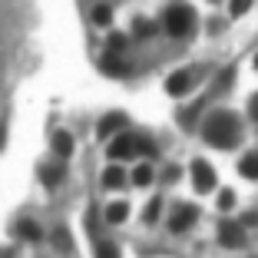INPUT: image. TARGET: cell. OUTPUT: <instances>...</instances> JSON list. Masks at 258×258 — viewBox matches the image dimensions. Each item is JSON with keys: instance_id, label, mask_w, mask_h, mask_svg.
Instances as JSON below:
<instances>
[{"instance_id": "obj_19", "label": "cell", "mask_w": 258, "mask_h": 258, "mask_svg": "<svg viewBox=\"0 0 258 258\" xmlns=\"http://www.w3.org/2000/svg\"><path fill=\"white\" fill-rule=\"evenodd\" d=\"M159 212H162V196H152L149 205H146V212H143V222L146 225H156V222H159Z\"/></svg>"}, {"instance_id": "obj_3", "label": "cell", "mask_w": 258, "mask_h": 258, "mask_svg": "<svg viewBox=\"0 0 258 258\" xmlns=\"http://www.w3.org/2000/svg\"><path fill=\"white\" fill-rule=\"evenodd\" d=\"M106 156L113 162H122V159H136L139 156V133H116L113 139L106 143Z\"/></svg>"}, {"instance_id": "obj_22", "label": "cell", "mask_w": 258, "mask_h": 258, "mask_svg": "<svg viewBox=\"0 0 258 258\" xmlns=\"http://www.w3.org/2000/svg\"><path fill=\"white\" fill-rule=\"evenodd\" d=\"M251 4H255V0H232V4H228V14L242 17V14H248V10H251Z\"/></svg>"}, {"instance_id": "obj_12", "label": "cell", "mask_w": 258, "mask_h": 258, "mask_svg": "<svg viewBox=\"0 0 258 258\" xmlns=\"http://www.w3.org/2000/svg\"><path fill=\"white\" fill-rule=\"evenodd\" d=\"M53 152L60 159H70V156H73V136H70L67 129H56L53 133Z\"/></svg>"}, {"instance_id": "obj_5", "label": "cell", "mask_w": 258, "mask_h": 258, "mask_svg": "<svg viewBox=\"0 0 258 258\" xmlns=\"http://www.w3.org/2000/svg\"><path fill=\"white\" fill-rule=\"evenodd\" d=\"M192 86H196V73H192V70H175V73H169V80H166V93L172 99L189 96Z\"/></svg>"}, {"instance_id": "obj_25", "label": "cell", "mask_w": 258, "mask_h": 258, "mask_svg": "<svg viewBox=\"0 0 258 258\" xmlns=\"http://www.w3.org/2000/svg\"><path fill=\"white\" fill-rule=\"evenodd\" d=\"M248 116L258 122V93H251V96H248Z\"/></svg>"}, {"instance_id": "obj_11", "label": "cell", "mask_w": 258, "mask_h": 258, "mask_svg": "<svg viewBox=\"0 0 258 258\" xmlns=\"http://www.w3.org/2000/svg\"><path fill=\"white\" fill-rule=\"evenodd\" d=\"M152 179H156V169H152L149 162H139V166L133 169V175H129V182L136 185V189H146V185H152Z\"/></svg>"}, {"instance_id": "obj_8", "label": "cell", "mask_w": 258, "mask_h": 258, "mask_svg": "<svg viewBox=\"0 0 258 258\" xmlns=\"http://www.w3.org/2000/svg\"><path fill=\"white\" fill-rule=\"evenodd\" d=\"M126 129V113H109V116H103V119L96 122V136L106 143V139H113L116 133H122Z\"/></svg>"}, {"instance_id": "obj_24", "label": "cell", "mask_w": 258, "mask_h": 258, "mask_svg": "<svg viewBox=\"0 0 258 258\" xmlns=\"http://www.w3.org/2000/svg\"><path fill=\"white\" fill-rule=\"evenodd\" d=\"M232 205H235V192L225 189V192L219 196V209H232Z\"/></svg>"}, {"instance_id": "obj_13", "label": "cell", "mask_w": 258, "mask_h": 258, "mask_svg": "<svg viewBox=\"0 0 258 258\" xmlns=\"http://www.w3.org/2000/svg\"><path fill=\"white\" fill-rule=\"evenodd\" d=\"M162 27L156 20H146V17H139V20H133V37L136 40H149V37H156Z\"/></svg>"}, {"instance_id": "obj_27", "label": "cell", "mask_w": 258, "mask_h": 258, "mask_svg": "<svg viewBox=\"0 0 258 258\" xmlns=\"http://www.w3.org/2000/svg\"><path fill=\"white\" fill-rule=\"evenodd\" d=\"M242 222H245V225H258V215H255V212H248V215H245Z\"/></svg>"}, {"instance_id": "obj_16", "label": "cell", "mask_w": 258, "mask_h": 258, "mask_svg": "<svg viewBox=\"0 0 258 258\" xmlns=\"http://www.w3.org/2000/svg\"><path fill=\"white\" fill-rule=\"evenodd\" d=\"M17 235H20L23 242H40V235H43V232H40V225L33 219H23L20 225H17Z\"/></svg>"}, {"instance_id": "obj_1", "label": "cell", "mask_w": 258, "mask_h": 258, "mask_svg": "<svg viewBox=\"0 0 258 258\" xmlns=\"http://www.w3.org/2000/svg\"><path fill=\"white\" fill-rule=\"evenodd\" d=\"M202 139L215 149H235L242 139V122L232 109H215L202 122Z\"/></svg>"}, {"instance_id": "obj_9", "label": "cell", "mask_w": 258, "mask_h": 258, "mask_svg": "<svg viewBox=\"0 0 258 258\" xmlns=\"http://www.w3.org/2000/svg\"><path fill=\"white\" fill-rule=\"evenodd\" d=\"M99 70H103V73L106 76H126L129 73V63L122 60V53H103V60H99Z\"/></svg>"}, {"instance_id": "obj_7", "label": "cell", "mask_w": 258, "mask_h": 258, "mask_svg": "<svg viewBox=\"0 0 258 258\" xmlns=\"http://www.w3.org/2000/svg\"><path fill=\"white\" fill-rule=\"evenodd\" d=\"M242 242H245V228H242V222H219V245L222 248H242Z\"/></svg>"}, {"instance_id": "obj_10", "label": "cell", "mask_w": 258, "mask_h": 258, "mask_svg": "<svg viewBox=\"0 0 258 258\" xmlns=\"http://www.w3.org/2000/svg\"><path fill=\"white\" fill-rule=\"evenodd\" d=\"M40 179H43L46 189H56V185L67 179V166H63V162H56V166H40Z\"/></svg>"}, {"instance_id": "obj_4", "label": "cell", "mask_w": 258, "mask_h": 258, "mask_svg": "<svg viewBox=\"0 0 258 258\" xmlns=\"http://www.w3.org/2000/svg\"><path fill=\"white\" fill-rule=\"evenodd\" d=\"M189 179H192V189L199 192V196H205V192H212L215 189V169L209 166L205 159H192V166H189Z\"/></svg>"}, {"instance_id": "obj_6", "label": "cell", "mask_w": 258, "mask_h": 258, "mask_svg": "<svg viewBox=\"0 0 258 258\" xmlns=\"http://www.w3.org/2000/svg\"><path fill=\"white\" fill-rule=\"evenodd\" d=\"M196 219H199V209L196 205H175L172 209V215H169V232H172V235H182L185 228H192L196 225Z\"/></svg>"}, {"instance_id": "obj_14", "label": "cell", "mask_w": 258, "mask_h": 258, "mask_svg": "<svg viewBox=\"0 0 258 258\" xmlns=\"http://www.w3.org/2000/svg\"><path fill=\"white\" fill-rule=\"evenodd\" d=\"M238 172L245 175V179H251V182H258V149L255 152H245L242 162H238Z\"/></svg>"}, {"instance_id": "obj_23", "label": "cell", "mask_w": 258, "mask_h": 258, "mask_svg": "<svg viewBox=\"0 0 258 258\" xmlns=\"http://www.w3.org/2000/svg\"><path fill=\"white\" fill-rule=\"evenodd\" d=\"M53 242H60V251H73V245H70V235L63 232V228H60V232H53Z\"/></svg>"}, {"instance_id": "obj_18", "label": "cell", "mask_w": 258, "mask_h": 258, "mask_svg": "<svg viewBox=\"0 0 258 258\" xmlns=\"http://www.w3.org/2000/svg\"><path fill=\"white\" fill-rule=\"evenodd\" d=\"M122 182H126V172H122L119 166H109V169H103V185H106V189H119Z\"/></svg>"}, {"instance_id": "obj_20", "label": "cell", "mask_w": 258, "mask_h": 258, "mask_svg": "<svg viewBox=\"0 0 258 258\" xmlns=\"http://www.w3.org/2000/svg\"><path fill=\"white\" fill-rule=\"evenodd\" d=\"M96 258H119V245L116 242H96Z\"/></svg>"}, {"instance_id": "obj_17", "label": "cell", "mask_w": 258, "mask_h": 258, "mask_svg": "<svg viewBox=\"0 0 258 258\" xmlns=\"http://www.w3.org/2000/svg\"><path fill=\"white\" fill-rule=\"evenodd\" d=\"M93 23H96V27H109V23H113V7H109V0H103V4L93 7Z\"/></svg>"}, {"instance_id": "obj_26", "label": "cell", "mask_w": 258, "mask_h": 258, "mask_svg": "<svg viewBox=\"0 0 258 258\" xmlns=\"http://www.w3.org/2000/svg\"><path fill=\"white\" fill-rule=\"evenodd\" d=\"M232 86V70H225V73L219 76V90H228Z\"/></svg>"}, {"instance_id": "obj_2", "label": "cell", "mask_w": 258, "mask_h": 258, "mask_svg": "<svg viewBox=\"0 0 258 258\" xmlns=\"http://www.w3.org/2000/svg\"><path fill=\"white\" fill-rule=\"evenodd\" d=\"M159 27H162V33L172 37V40H189L192 33H196V27H199V14L189 7V4L175 0V4H169V7L162 10Z\"/></svg>"}, {"instance_id": "obj_21", "label": "cell", "mask_w": 258, "mask_h": 258, "mask_svg": "<svg viewBox=\"0 0 258 258\" xmlns=\"http://www.w3.org/2000/svg\"><path fill=\"white\" fill-rule=\"evenodd\" d=\"M126 43H129V40L122 37V33H109V37H106V50H109V53H122Z\"/></svg>"}, {"instance_id": "obj_28", "label": "cell", "mask_w": 258, "mask_h": 258, "mask_svg": "<svg viewBox=\"0 0 258 258\" xmlns=\"http://www.w3.org/2000/svg\"><path fill=\"white\" fill-rule=\"evenodd\" d=\"M255 70H258V53H255Z\"/></svg>"}, {"instance_id": "obj_15", "label": "cell", "mask_w": 258, "mask_h": 258, "mask_svg": "<svg viewBox=\"0 0 258 258\" xmlns=\"http://www.w3.org/2000/svg\"><path fill=\"white\" fill-rule=\"evenodd\" d=\"M129 219V205L126 202H109L106 205V222L109 225H122Z\"/></svg>"}]
</instances>
